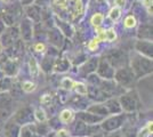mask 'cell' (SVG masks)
<instances>
[{
  "mask_svg": "<svg viewBox=\"0 0 153 137\" xmlns=\"http://www.w3.org/2000/svg\"><path fill=\"white\" fill-rule=\"evenodd\" d=\"M87 94H88L89 98L96 101L97 103H103V102L106 101V98L104 97L102 90L100 89L98 86H87Z\"/></svg>",
  "mask_w": 153,
  "mask_h": 137,
  "instance_id": "13",
  "label": "cell"
},
{
  "mask_svg": "<svg viewBox=\"0 0 153 137\" xmlns=\"http://www.w3.org/2000/svg\"><path fill=\"white\" fill-rule=\"evenodd\" d=\"M36 50L37 52H44L45 50V46L42 45V44H37L36 45Z\"/></svg>",
  "mask_w": 153,
  "mask_h": 137,
  "instance_id": "42",
  "label": "cell"
},
{
  "mask_svg": "<svg viewBox=\"0 0 153 137\" xmlns=\"http://www.w3.org/2000/svg\"><path fill=\"white\" fill-rule=\"evenodd\" d=\"M97 42H98V40L97 39H94L89 44V48L91 49V50H94V49H96V47H97Z\"/></svg>",
  "mask_w": 153,
  "mask_h": 137,
  "instance_id": "41",
  "label": "cell"
},
{
  "mask_svg": "<svg viewBox=\"0 0 153 137\" xmlns=\"http://www.w3.org/2000/svg\"><path fill=\"white\" fill-rule=\"evenodd\" d=\"M135 24H136V20H135L133 15H129L126 17V20H125V26L126 27H134Z\"/></svg>",
  "mask_w": 153,
  "mask_h": 137,
  "instance_id": "36",
  "label": "cell"
},
{
  "mask_svg": "<svg viewBox=\"0 0 153 137\" xmlns=\"http://www.w3.org/2000/svg\"><path fill=\"white\" fill-rule=\"evenodd\" d=\"M122 135H123V137H138L137 136V133L136 131H133V130H129V131H127V133H122Z\"/></svg>",
  "mask_w": 153,
  "mask_h": 137,
  "instance_id": "40",
  "label": "cell"
},
{
  "mask_svg": "<svg viewBox=\"0 0 153 137\" xmlns=\"http://www.w3.org/2000/svg\"><path fill=\"white\" fill-rule=\"evenodd\" d=\"M100 131H102L100 124L90 126V124L82 122L79 119H76L71 124L69 134L71 137H90Z\"/></svg>",
  "mask_w": 153,
  "mask_h": 137,
  "instance_id": "2",
  "label": "cell"
},
{
  "mask_svg": "<svg viewBox=\"0 0 153 137\" xmlns=\"http://www.w3.org/2000/svg\"><path fill=\"white\" fill-rule=\"evenodd\" d=\"M21 87H22V90L25 91V93H31L36 89V85L31 81H24Z\"/></svg>",
  "mask_w": 153,
  "mask_h": 137,
  "instance_id": "34",
  "label": "cell"
},
{
  "mask_svg": "<svg viewBox=\"0 0 153 137\" xmlns=\"http://www.w3.org/2000/svg\"><path fill=\"white\" fill-rule=\"evenodd\" d=\"M32 34H33V30H32L31 21L27 19H23L21 22V36L25 41H30L32 39Z\"/></svg>",
  "mask_w": 153,
  "mask_h": 137,
  "instance_id": "14",
  "label": "cell"
},
{
  "mask_svg": "<svg viewBox=\"0 0 153 137\" xmlns=\"http://www.w3.org/2000/svg\"><path fill=\"white\" fill-rule=\"evenodd\" d=\"M113 79L115 80V84L121 87V88H128L134 84L136 80L134 73L130 70V67H122L114 72V77Z\"/></svg>",
  "mask_w": 153,
  "mask_h": 137,
  "instance_id": "5",
  "label": "cell"
},
{
  "mask_svg": "<svg viewBox=\"0 0 153 137\" xmlns=\"http://www.w3.org/2000/svg\"><path fill=\"white\" fill-rule=\"evenodd\" d=\"M34 0H21V4H22V6H29V5H31L32 2H33Z\"/></svg>",
  "mask_w": 153,
  "mask_h": 137,
  "instance_id": "43",
  "label": "cell"
},
{
  "mask_svg": "<svg viewBox=\"0 0 153 137\" xmlns=\"http://www.w3.org/2000/svg\"><path fill=\"white\" fill-rule=\"evenodd\" d=\"M2 130H4V136L5 137H19L21 126L19 124H16L12 118H9L4 124Z\"/></svg>",
  "mask_w": 153,
  "mask_h": 137,
  "instance_id": "10",
  "label": "cell"
},
{
  "mask_svg": "<svg viewBox=\"0 0 153 137\" xmlns=\"http://www.w3.org/2000/svg\"><path fill=\"white\" fill-rule=\"evenodd\" d=\"M12 119H13L16 124H19L21 127L22 126H26V124H32L36 122L33 109L30 107V106L21 107L19 111L12 117Z\"/></svg>",
  "mask_w": 153,
  "mask_h": 137,
  "instance_id": "6",
  "label": "cell"
},
{
  "mask_svg": "<svg viewBox=\"0 0 153 137\" xmlns=\"http://www.w3.org/2000/svg\"><path fill=\"white\" fill-rule=\"evenodd\" d=\"M97 65H98V59H90L87 62H85V64L80 67V71L82 76H89L95 73Z\"/></svg>",
  "mask_w": 153,
  "mask_h": 137,
  "instance_id": "16",
  "label": "cell"
},
{
  "mask_svg": "<svg viewBox=\"0 0 153 137\" xmlns=\"http://www.w3.org/2000/svg\"><path fill=\"white\" fill-rule=\"evenodd\" d=\"M103 21H104V16L101 13H97L91 17V24L96 27H98V26L102 25Z\"/></svg>",
  "mask_w": 153,
  "mask_h": 137,
  "instance_id": "31",
  "label": "cell"
},
{
  "mask_svg": "<svg viewBox=\"0 0 153 137\" xmlns=\"http://www.w3.org/2000/svg\"><path fill=\"white\" fill-rule=\"evenodd\" d=\"M2 20H4V22H5V24H7V25H13L14 22H15V13L14 12H6V13H4V15H2Z\"/></svg>",
  "mask_w": 153,
  "mask_h": 137,
  "instance_id": "28",
  "label": "cell"
},
{
  "mask_svg": "<svg viewBox=\"0 0 153 137\" xmlns=\"http://www.w3.org/2000/svg\"><path fill=\"white\" fill-rule=\"evenodd\" d=\"M138 37L142 39H146L147 41L152 40V25L146 24V25H142L138 31Z\"/></svg>",
  "mask_w": 153,
  "mask_h": 137,
  "instance_id": "20",
  "label": "cell"
},
{
  "mask_svg": "<svg viewBox=\"0 0 153 137\" xmlns=\"http://www.w3.org/2000/svg\"><path fill=\"white\" fill-rule=\"evenodd\" d=\"M58 30L61 31V32H64L68 37H72V34H73V30H72V27L69 25V23H66V22H62V21H58Z\"/></svg>",
  "mask_w": 153,
  "mask_h": 137,
  "instance_id": "27",
  "label": "cell"
},
{
  "mask_svg": "<svg viewBox=\"0 0 153 137\" xmlns=\"http://www.w3.org/2000/svg\"><path fill=\"white\" fill-rule=\"evenodd\" d=\"M97 76L102 80H112L114 77V69L111 66L105 59H98V65H97Z\"/></svg>",
  "mask_w": 153,
  "mask_h": 137,
  "instance_id": "8",
  "label": "cell"
},
{
  "mask_svg": "<svg viewBox=\"0 0 153 137\" xmlns=\"http://www.w3.org/2000/svg\"><path fill=\"white\" fill-rule=\"evenodd\" d=\"M120 15H121V10H120V8H118V7L112 8L111 12H110V14H108L110 19H111L112 21H117L119 17H120Z\"/></svg>",
  "mask_w": 153,
  "mask_h": 137,
  "instance_id": "35",
  "label": "cell"
},
{
  "mask_svg": "<svg viewBox=\"0 0 153 137\" xmlns=\"http://www.w3.org/2000/svg\"><path fill=\"white\" fill-rule=\"evenodd\" d=\"M104 137H123V135L120 130H117L113 133H108V134L104 133Z\"/></svg>",
  "mask_w": 153,
  "mask_h": 137,
  "instance_id": "38",
  "label": "cell"
},
{
  "mask_svg": "<svg viewBox=\"0 0 153 137\" xmlns=\"http://www.w3.org/2000/svg\"><path fill=\"white\" fill-rule=\"evenodd\" d=\"M34 113V120L38 121V122H45L47 120V117H46V113L44 110L41 109H37L36 111H33Z\"/></svg>",
  "mask_w": 153,
  "mask_h": 137,
  "instance_id": "30",
  "label": "cell"
},
{
  "mask_svg": "<svg viewBox=\"0 0 153 137\" xmlns=\"http://www.w3.org/2000/svg\"><path fill=\"white\" fill-rule=\"evenodd\" d=\"M61 86H62V88H64L65 90H71L74 87V81L71 78H69V77H65V78L62 79Z\"/></svg>",
  "mask_w": 153,
  "mask_h": 137,
  "instance_id": "29",
  "label": "cell"
},
{
  "mask_svg": "<svg viewBox=\"0 0 153 137\" xmlns=\"http://www.w3.org/2000/svg\"><path fill=\"white\" fill-rule=\"evenodd\" d=\"M10 90H12V94H10V96L12 98L13 97H19L21 95H22V87H19V84H14L13 82V86H12V88H10Z\"/></svg>",
  "mask_w": 153,
  "mask_h": 137,
  "instance_id": "32",
  "label": "cell"
},
{
  "mask_svg": "<svg viewBox=\"0 0 153 137\" xmlns=\"http://www.w3.org/2000/svg\"><path fill=\"white\" fill-rule=\"evenodd\" d=\"M115 4L118 6H123V0H115Z\"/></svg>",
  "mask_w": 153,
  "mask_h": 137,
  "instance_id": "45",
  "label": "cell"
},
{
  "mask_svg": "<svg viewBox=\"0 0 153 137\" xmlns=\"http://www.w3.org/2000/svg\"><path fill=\"white\" fill-rule=\"evenodd\" d=\"M19 38V30L16 27H10L8 29L6 32L2 34V47H12L16 42V40Z\"/></svg>",
  "mask_w": 153,
  "mask_h": 137,
  "instance_id": "11",
  "label": "cell"
},
{
  "mask_svg": "<svg viewBox=\"0 0 153 137\" xmlns=\"http://www.w3.org/2000/svg\"><path fill=\"white\" fill-rule=\"evenodd\" d=\"M118 101L121 105L122 112L126 113H133L137 111L140 106V96L136 90H130L126 94H122Z\"/></svg>",
  "mask_w": 153,
  "mask_h": 137,
  "instance_id": "4",
  "label": "cell"
},
{
  "mask_svg": "<svg viewBox=\"0 0 153 137\" xmlns=\"http://www.w3.org/2000/svg\"><path fill=\"white\" fill-rule=\"evenodd\" d=\"M54 69L56 72H65L70 69V62L66 59H61L57 62H55Z\"/></svg>",
  "mask_w": 153,
  "mask_h": 137,
  "instance_id": "23",
  "label": "cell"
},
{
  "mask_svg": "<svg viewBox=\"0 0 153 137\" xmlns=\"http://www.w3.org/2000/svg\"><path fill=\"white\" fill-rule=\"evenodd\" d=\"M25 13L29 19L34 22H39L41 20V8L36 5H29L25 7Z\"/></svg>",
  "mask_w": 153,
  "mask_h": 137,
  "instance_id": "19",
  "label": "cell"
},
{
  "mask_svg": "<svg viewBox=\"0 0 153 137\" xmlns=\"http://www.w3.org/2000/svg\"><path fill=\"white\" fill-rule=\"evenodd\" d=\"M76 119H79L81 120L82 122L87 124H90V126H95V124H100L104 120V118L98 117L96 114H93L88 111H80L76 113Z\"/></svg>",
  "mask_w": 153,
  "mask_h": 137,
  "instance_id": "9",
  "label": "cell"
},
{
  "mask_svg": "<svg viewBox=\"0 0 153 137\" xmlns=\"http://www.w3.org/2000/svg\"><path fill=\"white\" fill-rule=\"evenodd\" d=\"M86 111L90 112V113H93V114H96V116H98V117H102V118H104V119L110 116L108 109H106V106L104 105V103H96V104L90 105Z\"/></svg>",
  "mask_w": 153,
  "mask_h": 137,
  "instance_id": "17",
  "label": "cell"
},
{
  "mask_svg": "<svg viewBox=\"0 0 153 137\" xmlns=\"http://www.w3.org/2000/svg\"><path fill=\"white\" fill-rule=\"evenodd\" d=\"M90 137H104V133L103 131H100V133H97V134H95V135H93V136Z\"/></svg>",
  "mask_w": 153,
  "mask_h": 137,
  "instance_id": "44",
  "label": "cell"
},
{
  "mask_svg": "<svg viewBox=\"0 0 153 137\" xmlns=\"http://www.w3.org/2000/svg\"><path fill=\"white\" fill-rule=\"evenodd\" d=\"M48 37H49V42L53 46L59 48L63 45V34L58 29H51L48 32Z\"/></svg>",
  "mask_w": 153,
  "mask_h": 137,
  "instance_id": "18",
  "label": "cell"
},
{
  "mask_svg": "<svg viewBox=\"0 0 153 137\" xmlns=\"http://www.w3.org/2000/svg\"><path fill=\"white\" fill-rule=\"evenodd\" d=\"M56 136H57V137H71V136H70V134H69V131L63 130V129L58 130V131H57V134H56Z\"/></svg>",
  "mask_w": 153,
  "mask_h": 137,
  "instance_id": "39",
  "label": "cell"
},
{
  "mask_svg": "<svg viewBox=\"0 0 153 137\" xmlns=\"http://www.w3.org/2000/svg\"><path fill=\"white\" fill-rule=\"evenodd\" d=\"M130 70L133 71L136 79L143 78L152 73V59L140 54H135L130 59Z\"/></svg>",
  "mask_w": 153,
  "mask_h": 137,
  "instance_id": "1",
  "label": "cell"
},
{
  "mask_svg": "<svg viewBox=\"0 0 153 137\" xmlns=\"http://www.w3.org/2000/svg\"><path fill=\"white\" fill-rule=\"evenodd\" d=\"M54 64H55V59H53V57H49V56H47L45 57V59L42 61V70L45 72H51L53 69H54Z\"/></svg>",
  "mask_w": 153,
  "mask_h": 137,
  "instance_id": "26",
  "label": "cell"
},
{
  "mask_svg": "<svg viewBox=\"0 0 153 137\" xmlns=\"http://www.w3.org/2000/svg\"><path fill=\"white\" fill-rule=\"evenodd\" d=\"M58 120L62 122V124H69L73 120V112L71 110H63L59 114V118Z\"/></svg>",
  "mask_w": 153,
  "mask_h": 137,
  "instance_id": "24",
  "label": "cell"
},
{
  "mask_svg": "<svg viewBox=\"0 0 153 137\" xmlns=\"http://www.w3.org/2000/svg\"><path fill=\"white\" fill-rule=\"evenodd\" d=\"M105 59L111 64L113 69H122L126 67V63H127V56L126 54L120 50V49H112L111 52L106 54Z\"/></svg>",
  "mask_w": 153,
  "mask_h": 137,
  "instance_id": "7",
  "label": "cell"
},
{
  "mask_svg": "<svg viewBox=\"0 0 153 137\" xmlns=\"http://www.w3.org/2000/svg\"><path fill=\"white\" fill-rule=\"evenodd\" d=\"M4 73L6 74V77H13L14 74H16L17 72V64L14 61H7L2 69Z\"/></svg>",
  "mask_w": 153,
  "mask_h": 137,
  "instance_id": "21",
  "label": "cell"
},
{
  "mask_svg": "<svg viewBox=\"0 0 153 137\" xmlns=\"http://www.w3.org/2000/svg\"><path fill=\"white\" fill-rule=\"evenodd\" d=\"M126 120H127V114H125L123 112L119 113V114L108 116V117L105 118L102 122L100 124L101 130L103 133H105V134L120 130V128L125 124Z\"/></svg>",
  "mask_w": 153,
  "mask_h": 137,
  "instance_id": "3",
  "label": "cell"
},
{
  "mask_svg": "<svg viewBox=\"0 0 153 137\" xmlns=\"http://www.w3.org/2000/svg\"><path fill=\"white\" fill-rule=\"evenodd\" d=\"M135 49L142 55H145L147 59H152V41L140 40L136 42Z\"/></svg>",
  "mask_w": 153,
  "mask_h": 137,
  "instance_id": "12",
  "label": "cell"
},
{
  "mask_svg": "<svg viewBox=\"0 0 153 137\" xmlns=\"http://www.w3.org/2000/svg\"><path fill=\"white\" fill-rule=\"evenodd\" d=\"M104 34H105V40H108V41H113L115 39V31L114 30H112V29H110L108 31H104Z\"/></svg>",
  "mask_w": 153,
  "mask_h": 137,
  "instance_id": "37",
  "label": "cell"
},
{
  "mask_svg": "<svg viewBox=\"0 0 153 137\" xmlns=\"http://www.w3.org/2000/svg\"><path fill=\"white\" fill-rule=\"evenodd\" d=\"M2 52V45H1V42H0V53Z\"/></svg>",
  "mask_w": 153,
  "mask_h": 137,
  "instance_id": "46",
  "label": "cell"
},
{
  "mask_svg": "<svg viewBox=\"0 0 153 137\" xmlns=\"http://www.w3.org/2000/svg\"><path fill=\"white\" fill-rule=\"evenodd\" d=\"M29 67H30V73H31V76L33 78H37L39 74V72H40V69H39V65L38 63H37V61L31 57L30 61H29Z\"/></svg>",
  "mask_w": 153,
  "mask_h": 137,
  "instance_id": "25",
  "label": "cell"
},
{
  "mask_svg": "<svg viewBox=\"0 0 153 137\" xmlns=\"http://www.w3.org/2000/svg\"><path fill=\"white\" fill-rule=\"evenodd\" d=\"M13 86V80L10 77H1L0 78V93H7L10 90Z\"/></svg>",
  "mask_w": 153,
  "mask_h": 137,
  "instance_id": "22",
  "label": "cell"
},
{
  "mask_svg": "<svg viewBox=\"0 0 153 137\" xmlns=\"http://www.w3.org/2000/svg\"><path fill=\"white\" fill-rule=\"evenodd\" d=\"M104 105L106 106L108 111V114L110 116H113V114H119V113H122V109L121 105L119 103V101L117 98H108L104 102Z\"/></svg>",
  "mask_w": 153,
  "mask_h": 137,
  "instance_id": "15",
  "label": "cell"
},
{
  "mask_svg": "<svg viewBox=\"0 0 153 137\" xmlns=\"http://www.w3.org/2000/svg\"><path fill=\"white\" fill-rule=\"evenodd\" d=\"M74 89L79 95H87V86L81 82H74Z\"/></svg>",
  "mask_w": 153,
  "mask_h": 137,
  "instance_id": "33",
  "label": "cell"
}]
</instances>
